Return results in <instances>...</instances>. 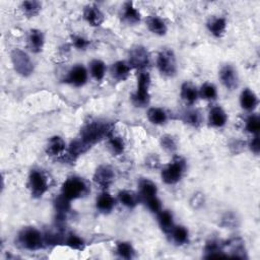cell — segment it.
<instances>
[{
    "mask_svg": "<svg viewBox=\"0 0 260 260\" xmlns=\"http://www.w3.org/2000/svg\"><path fill=\"white\" fill-rule=\"evenodd\" d=\"M112 134V127L110 124L101 121H92L86 124L80 130V139L92 148L105 137H109Z\"/></svg>",
    "mask_w": 260,
    "mask_h": 260,
    "instance_id": "6da1fadb",
    "label": "cell"
},
{
    "mask_svg": "<svg viewBox=\"0 0 260 260\" xmlns=\"http://www.w3.org/2000/svg\"><path fill=\"white\" fill-rule=\"evenodd\" d=\"M150 86V75L149 73L140 70L137 78V90L132 96V103L136 107H146L149 103V89Z\"/></svg>",
    "mask_w": 260,
    "mask_h": 260,
    "instance_id": "7a4b0ae2",
    "label": "cell"
},
{
    "mask_svg": "<svg viewBox=\"0 0 260 260\" xmlns=\"http://www.w3.org/2000/svg\"><path fill=\"white\" fill-rule=\"evenodd\" d=\"M184 170L185 162L180 158L174 159L172 163L163 169L162 179L168 185H174L181 180Z\"/></svg>",
    "mask_w": 260,
    "mask_h": 260,
    "instance_id": "3957f363",
    "label": "cell"
},
{
    "mask_svg": "<svg viewBox=\"0 0 260 260\" xmlns=\"http://www.w3.org/2000/svg\"><path fill=\"white\" fill-rule=\"evenodd\" d=\"M88 192L87 183L78 177L68 178L62 185V195L69 200L77 199Z\"/></svg>",
    "mask_w": 260,
    "mask_h": 260,
    "instance_id": "277c9868",
    "label": "cell"
},
{
    "mask_svg": "<svg viewBox=\"0 0 260 260\" xmlns=\"http://www.w3.org/2000/svg\"><path fill=\"white\" fill-rule=\"evenodd\" d=\"M19 241L20 245L28 250H38L43 246L45 240L37 229L26 228L20 232Z\"/></svg>",
    "mask_w": 260,
    "mask_h": 260,
    "instance_id": "5b68a950",
    "label": "cell"
},
{
    "mask_svg": "<svg viewBox=\"0 0 260 260\" xmlns=\"http://www.w3.org/2000/svg\"><path fill=\"white\" fill-rule=\"evenodd\" d=\"M11 61H13L16 72L22 75L29 76L34 72V64L30 56L20 49H15L11 53Z\"/></svg>",
    "mask_w": 260,
    "mask_h": 260,
    "instance_id": "8992f818",
    "label": "cell"
},
{
    "mask_svg": "<svg viewBox=\"0 0 260 260\" xmlns=\"http://www.w3.org/2000/svg\"><path fill=\"white\" fill-rule=\"evenodd\" d=\"M157 66L163 75H175L177 73V62L174 52L169 49L162 50L158 55Z\"/></svg>",
    "mask_w": 260,
    "mask_h": 260,
    "instance_id": "52a82bcc",
    "label": "cell"
},
{
    "mask_svg": "<svg viewBox=\"0 0 260 260\" xmlns=\"http://www.w3.org/2000/svg\"><path fill=\"white\" fill-rule=\"evenodd\" d=\"M29 187L34 197H42L48 190V180L43 172L32 170L29 177Z\"/></svg>",
    "mask_w": 260,
    "mask_h": 260,
    "instance_id": "ba28073f",
    "label": "cell"
},
{
    "mask_svg": "<svg viewBox=\"0 0 260 260\" xmlns=\"http://www.w3.org/2000/svg\"><path fill=\"white\" fill-rule=\"evenodd\" d=\"M128 64L139 70H144L149 64V54L145 47L136 46L130 50Z\"/></svg>",
    "mask_w": 260,
    "mask_h": 260,
    "instance_id": "9c48e42d",
    "label": "cell"
},
{
    "mask_svg": "<svg viewBox=\"0 0 260 260\" xmlns=\"http://www.w3.org/2000/svg\"><path fill=\"white\" fill-rule=\"evenodd\" d=\"M220 79L222 84L227 89L233 91L238 88L239 85V76L236 70L232 65H224L222 67L220 72Z\"/></svg>",
    "mask_w": 260,
    "mask_h": 260,
    "instance_id": "30bf717a",
    "label": "cell"
},
{
    "mask_svg": "<svg viewBox=\"0 0 260 260\" xmlns=\"http://www.w3.org/2000/svg\"><path fill=\"white\" fill-rule=\"evenodd\" d=\"M88 80V70L80 64L74 66L68 73L66 81L74 87H82Z\"/></svg>",
    "mask_w": 260,
    "mask_h": 260,
    "instance_id": "8fae6325",
    "label": "cell"
},
{
    "mask_svg": "<svg viewBox=\"0 0 260 260\" xmlns=\"http://www.w3.org/2000/svg\"><path fill=\"white\" fill-rule=\"evenodd\" d=\"M115 174L109 166H100L93 175V181L101 187L107 188L114 181Z\"/></svg>",
    "mask_w": 260,
    "mask_h": 260,
    "instance_id": "7c38bea8",
    "label": "cell"
},
{
    "mask_svg": "<svg viewBox=\"0 0 260 260\" xmlns=\"http://www.w3.org/2000/svg\"><path fill=\"white\" fill-rule=\"evenodd\" d=\"M84 18L92 27L101 26L105 18L102 11L96 5H89L84 10Z\"/></svg>",
    "mask_w": 260,
    "mask_h": 260,
    "instance_id": "4fadbf2b",
    "label": "cell"
},
{
    "mask_svg": "<svg viewBox=\"0 0 260 260\" xmlns=\"http://www.w3.org/2000/svg\"><path fill=\"white\" fill-rule=\"evenodd\" d=\"M45 43L44 35L39 30H31L28 36V46L32 52L39 53L42 51Z\"/></svg>",
    "mask_w": 260,
    "mask_h": 260,
    "instance_id": "5bb4252c",
    "label": "cell"
},
{
    "mask_svg": "<svg viewBox=\"0 0 260 260\" xmlns=\"http://www.w3.org/2000/svg\"><path fill=\"white\" fill-rule=\"evenodd\" d=\"M241 107L247 111H253L258 105V98L253 91L245 89L240 96Z\"/></svg>",
    "mask_w": 260,
    "mask_h": 260,
    "instance_id": "9a60e30c",
    "label": "cell"
},
{
    "mask_svg": "<svg viewBox=\"0 0 260 260\" xmlns=\"http://www.w3.org/2000/svg\"><path fill=\"white\" fill-rule=\"evenodd\" d=\"M139 196L143 198L145 202L151 197L157 196L158 188L157 185L149 179H141L139 181Z\"/></svg>",
    "mask_w": 260,
    "mask_h": 260,
    "instance_id": "2e32d148",
    "label": "cell"
},
{
    "mask_svg": "<svg viewBox=\"0 0 260 260\" xmlns=\"http://www.w3.org/2000/svg\"><path fill=\"white\" fill-rule=\"evenodd\" d=\"M147 26L151 33L158 35V36H164V35H166L168 30L165 21L156 16H150L148 18Z\"/></svg>",
    "mask_w": 260,
    "mask_h": 260,
    "instance_id": "e0dca14e",
    "label": "cell"
},
{
    "mask_svg": "<svg viewBox=\"0 0 260 260\" xmlns=\"http://www.w3.org/2000/svg\"><path fill=\"white\" fill-rule=\"evenodd\" d=\"M65 149V143L60 136H53L50 138L47 146V153L51 157H57L63 153Z\"/></svg>",
    "mask_w": 260,
    "mask_h": 260,
    "instance_id": "ac0fdd59",
    "label": "cell"
},
{
    "mask_svg": "<svg viewBox=\"0 0 260 260\" xmlns=\"http://www.w3.org/2000/svg\"><path fill=\"white\" fill-rule=\"evenodd\" d=\"M228 116L223 108L214 107L209 112V123L215 127H223L227 123Z\"/></svg>",
    "mask_w": 260,
    "mask_h": 260,
    "instance_id": "d6986e66",
    "label": "cell"
},
{
    "mask_svg": "<svg viewBox=\"0 0 260 260\" xmlns=\"http://www.w3.org/2000/svg\"><path fill=\"white\" fill-rule=\"evenodd\" d=\"M130 69H131V67H130L128 62L117 61L116 63L112 65L111 73L114 78L121 81V80L127 79L130 74Z\"/></svg>",
    "mask_w": 260,
    "mask_h": 260,
    "instance_id": "ffe728a7",
    "label": "cell"
},
{
    "mask_svg": "<svg viewBox=\"0 0 260 260\" xmlns=\"http://www.w3.org/2000/svg\"><path fill=\"white\" fill-rule=\"evenodd\" d=\"M227 22L226 19L223 18H214L209 19L207 22V29L208 31L214 35L215 37H222L223 35L226 32Z\"/></svg>",
    "mask_w": 260,
    "mask_h": 260,
    "instance_id": "44dd1931",
    "label": "cell"
},
{
    "mask_svg": "<svg viewBox=\"0 0 260 260\" xmlns=\"http://www.w3.org/2000/svg\"><path fill=\"white\" fill-rule=\"evenodd\" d=\"M198 91L190 82H185V84H183L181 88V98L187 104H194L198 98Z\"/></svg>",
    "mask_w": 260,
    "mask_h": 260,
    "instance_id": "7402d4cb",
    "label": "cell"
},
{
    "mask_svg": "<svg viewBox=\"0 0 260 260\" xmlns=\"http://www.w3.org/2000/svg\"><path fill=\"white\" fill-rule=\"evenodd\" d=\"M123 19L131 25H135V23L140 21L141 16L139 11L133 6L132 2H126L123 6V13H122Z\"/></svg>",
    "mask_w": 260,
    "mask_h": 260,
    "instance_id": "603a6c76",
    "label": "cell"
},
{
    "mask_svg": "<svg viewBox=\"0 0 260 260\" xmlns=\"http://www.w3.org/2000/svg\"><path fill=\"white\" fill-rule=\"evenodd\" d=\"M158 222L161 229L165 233H171L174 228L173 215L169 210H161L158 214Z\"/></svg>",
    "mask_w": 260,
    "mask_h": 260,
    "instance_id": "cb8c5ba5",
    "label": "cell"
},
{
    "mask_svg": "<svg viewBox=\"0 0 260 260\" xmlns=\"http://www.w3.org/2000/svg\"><path fill=\"white\" fill-rule=\"evenodd\" d=\"M97 208L102 212H110L113 207L115 206V200L114 198L108 193L103 192L97 198Z\"/></svg>",
    "mask_w": 260,
    "mask_h": 260,
    "instance_id": "d4e9b609",
    "label": "cell"
},
{
    "mask_svg": "<svg viewBox=\"0 0 260 260\" xmlns=\"http://www.w3.org/2000/svg\"><path fill=\"white\" fill-rule=\"evenodd\" d=\"M118 198H119L120 203L129 208H133L137 205L139 197L132 191L129 190H122L118 193Z\"/></svg>",
    "mask_w": 260,
    "mask_h": 260,
    "instance_id": "484cf974",
    "label": "cell"
},
{
    "mask_svg": "<svg viewBox=\"0 0 260 260\" xmlns=\"http://www.w3.org/2000/svg\"><path fill=\"white\" fill-rule=\"evenodd\" d=\"M149 120L156 125H162L167 121L168 116L167 113L161 108H150L148 111Z\"/></svg>",
    "mask_w": 260,
    "mask_h": 260,
    "instance_id": "4316f807",
    "label": "cell"
},
{
    "mask_svg": "<svg viewBox=\"0 0 260 260\" xmlns=\"http://www.w3.org/2000/svg\"><path fill=\"white\" fill-rule=\"evenodd\" d=\"M69 203H70V200L64 197L62 194L55 199L54 205H55V209H56L59 219H63L67 212L70 210Z\"/></svg>",
    "mask_w": 260,
    "mask_h": 260,
    "instance_id": "83f0119b",
    "label": "cell"
},
{
    "mask_svg": "<svg viewBox=\"0 0 260 260\" xmlns=\"http://www.w3.org/2000/svg\"><path fill=\"white\" fill-rule=\"evenodd\" d=\"M42 8V4L39 1H35V0H29V1H23L21 3V9L27 17L32 18L37 16Z\"/></svg>",
    "mask_w": 260,
    "mask_h": 260,
    "instance_id": "f1b7e54d",
    "label": "cell"
},
{
    "mask_svg": "<svg viewBox=\"0 0 260 260\" xmlns=\"http://www.w3.org/2000/svg\"><path fill=\"white\" fill-rule=\"evenodd\" d=\"M90 70L92 76L96 80H102L105 76L106 74V65L103 61L98 60H93L90 65Z\"/></svg>",
    "mask_w": 260,
    "mask_h": 260,
    "instance_id": "f546056e",
    "label": "cell"
},
{
    "mask_svg": "<svg viewBox=\"0 0 260 260\" xmlns=\"http://www.w3.org/2000/svg\"><path fill=\"white\" fill-rule=\"evenodd\" d=\"M171 234H172L174 242L177 245H183L188 241L189 233H188V230L183 226L174 227L173 230L171 231Z\"/></svg>",
    "mask_w": 260,
    "mask_h": 260,
    "instance_id": "4dcf8cb0",
    "label": "cell"
},
{
    "mask_svg": "<svg viewBox=\"0 0 260 260\" xmlns=\"http://www.w3.org/2000/svg\"><path fill=\"white\" fill-rule=\"evenodd\" d=\"M90 149L91 148L88 147L84 143V141H82L80 138H78V139H75L74 141H73L72 145H70L69 153H70V156H72V157L76 158V157L82 155V153H85Z\"/></svg>",
    "mask_w": 260,
    "mask_h": 260,
    "instance_id": "1f68e13d",
    "label": "cell"
},
{
    "mask_svg": "<svg viewBox=\"0 0 260 260\" xmlns=\"http://www.w3.org/2000/svg\"><path fill=\"white\" fill-rule=\"evenodd\" d=\"M117 254L124 259H131L134 255V249L130 243L120 242L117 244Z\"/></svg>",
    "mask_w": 260,
    "mask_h": 260,
    "instance_id": "d6a6232c",
    "label": "cell"
},
{
    "mask_svg": "<svg viewBox=\"0 0 260 260\" xmlns=\"http://www.w3.org/2000/svg\"><path fill=\"white\" fill-rule=\"evenodd\" d=\"M198 93L204 100H215L218 96L217 88L211 84H204Z\"/></svg>",
    "mask_w": 260,
    "mask_h": 260,
    "instance_id": "836d02e7",
    "label": "cell"
},
{
    "mask_svg": "<svg viewBox=\"0 0 260 260\" xmlns=\"http://www.w3.org/2000/svg\"><path fill=\"white\" fill-rule=\"evenodd\" d=\"M205 253H207L206 257L207 258H212V257H226L227 255H224L223 253V250L221 246L215 242V241H211L208 242L205 246Z\"/></svg>",
    "mask_w": 260,
    "mask_h": 260,
    "instance_id": "e575fe53",
    "label": "cell"
},
{
    "mask_svg": "<svg viewBox=\"0 0 260 260\" xmlns=\"http://www.w3.org/2000/svg\"><path fill=\"white\" fill-rule=\"evenodd\" d=\"M246 129L248 132L257 135L260 130V119L258 115H251L246 121Z\"/></svg>",
    "mask_w": 260,
    "mask_h": 260,
    "instance_id": "d590c367",
    "label": "cell"
},
{
    "mask_svg": "<svg viewBox=\"0 0 260 260\" xmlns=\"http://www.w3.org/2000/svg\"><path fill=\"white\" fill-rule=\"evenodd\" d=\"M109 146L112 149L113 152L117 153V155H120L121 152H123L125 145L124 141L120 136H115V135H110L109 136Z\"/></svg>",
    "mask_w": 260,
    "mask_h": 260,
    "instance_id": "8d00e7d4",
    "label": "cell"
},
{
    "mask_svg": "<svg viewBox=\"0 0 260 260\" xmlns=\"http://www.w3.org/2000/svg\"><path fill=\"white\" fill-rule=\"evenodd\" d=\"M66 245L74 250H84L85 242L76 235H69L66 239Z\"/></svg>",
    "mask_w": 260,
    "mask_h": 260,
    "instance_id": "74e56055",
    "label": "cell"
},
{
    "mask_svg": "<svg viewBox=\"0 0 260 260\" xmlns=\"http://www.w3.org/2000/svg\"><path fill=\"white\" fill-rule=\"evenodd\" d=\"M202 115H200L197 110L188 111L185 114V121L192 126H199L200 123H202Z\"/></svg>",
    "mask_w": 260,
    "mask_h": 260,
    "instance_id": "f35d334b",
    "label": "cell"
},
{
    "mask_svg": "<svg viewBox=\"0 0 260 260\" xmlns=\"http://www.w3.org/2000/svg\"><path fill=\"white\" fill-rule=\"evenodd\" d=\"M161 146L165 150L168 151V152H173L177 149L174 138L172 136H170V135L162 136V138H161Z\"/></svg>",
    "mask_w": 260,
    "mask_h": 260,
    "instance_id": "ab89813d",
    "label": "cell"
},
{
    "mask_svg": "<svg viewBox=\"0 0 260 260\" xmlns=\"http://www.w3.org/2000/svg\"><path fill=\"white\" fill-rule=\"evenodd\" d=\"M146 204L148 205V208L151 212H155V214H159V212L162 210V203L157 196L146 200Z\"/></svg>",
    "mask_w": 260,
    "mask_h": 260,
    "instance_id": "60d3db41",
    "label": "cell"
},
{
    "mask_svg": "<svg viewBox=\"0 0 260 260\" xmlns=\"http://www.w3.org/2000/svg\"><path fill=\"white\" fill-rule=\"evenodd\" d=\"M73 42L75 48L81 50V49H86L87 47L89 46L90 42L88 40H86L85 38H82L80 36H74L73 37Z\"/></svg>",
    "mask_w": 260,
    "mask_h": 260,
    "instance_id": "b9f144b4",
    "label": "cell"
},
{
    "mask_svg": "<svg viewBox=\"0 0 260 260\" xmlns=\"http://www.w3.org/2000/svg\"><path fill=\"white\" fill-rule=\"evenodd\" d=\"M204 202V195L202 193H196L193 195L192 199H191V205L194 207V208H198L199 206H202Z\"/></svg>",
    "mask_w": 260,
    "mask_h": 260,
    "instance_id": "7bdbcfd3",
    "label": "cell"
},
{
    "mask_svg": "<svg viewBox=\"0 0 260 260\" xmlns=\"http://www.w3.org/2000/svg\"><path fill=\"white\" fill-rule=\"evenodd\" d=\"M250 149L255 153V155H258V153H259L260 144H259V136H258V134L255 135V137L251 140V143H250Z\"/></svg>",
    "mask_w": 260,
    "mask_h": 260,
    "instance_id": "ee69618b",
    "label": "cell"
}]
</instances>
